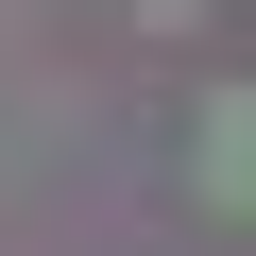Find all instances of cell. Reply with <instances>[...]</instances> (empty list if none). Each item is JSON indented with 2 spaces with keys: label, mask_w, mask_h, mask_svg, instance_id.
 <instances>
[{
  "label": "cell",
  "mask_w": 256,
  "mask_h": 256,
  "mask_svg": "<svg viewBox=\"0 0 256 256\" xmlns=\"http://www.w3.org/2000/svg\"><path fill=\"white\" fill-rule=\"evenodd\" d=\"M188 188H205V205H256V86H222V102H205V137H188Z\"/></svg>",
  "instance_id": "6da1fadb"
}]
</instances>
